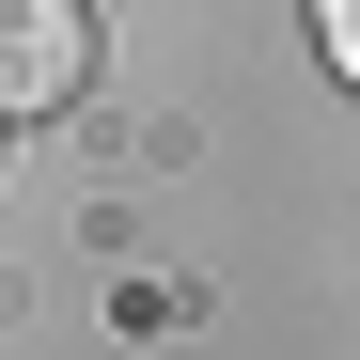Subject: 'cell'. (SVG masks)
Here are the masks:
<instances>
[{
	"label": "cell",
	"mask_w": 360,
	"mask_h": 360,
	"mask_svg": "<svg viewBox=\"0 0 360 360\" xmlns=\"http://www.w3.org/2000/svg\"><path fill=\"white\" fill-rule=\"evenodd\" d=\"M314 47H329V79L360 94V0H314Z\"/></svg>",
	"instance_id": "cell-2"
},
{
	"label": "cell",
	"mask_w": 360,
	"mask_h": 360,
	"mask_svg": "<svg viewBox=\"0 0 360 360\" xmlns=\"http://www.w3.org/2000/svg\"><path fill=\"white\" fill-rule=\"evenodd\" d=\"M79 79H94V16L79 0H0V126L63 110Z\"/></svg>",
	"instance_id": "cell-1"
}]
</instances>
